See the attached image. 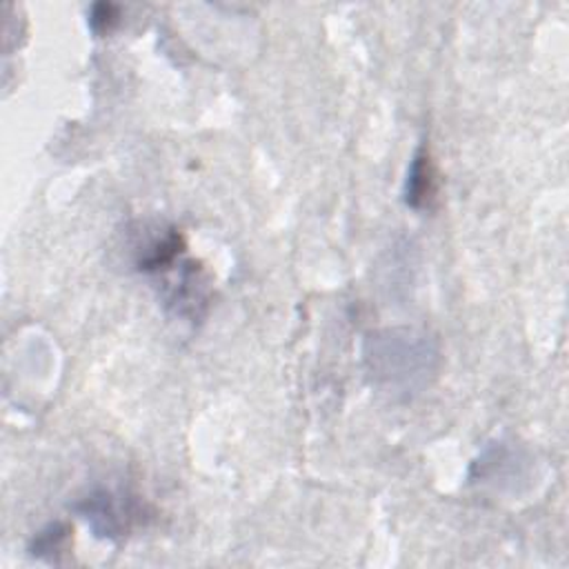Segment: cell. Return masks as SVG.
Listing matches in <instances>:
<instances>
[{
    "label": "cell",
    "instance_id": "obj_2",
    "mask_svg": "<svg viewBox=\"0 0 569 569\" xmlns=\"http://www.w3.org/2000/svg\"><path fill=\"white\" fill-rule=\"evenodd\" d=\"M76 511L89 522L98 538L120 540L144 522L147 509L127 491L96 489L76 505Z\"/></svg>",
    "mask_w": 569,
    "mask_h": 569
},
{
    "label": "cell",
    "instance_id": "obj_5",
    "mask_svg": "<svg viewBox=\"0 0 569 569\" xmlns=\"http://www.w3.org/2000/svg\"><path fill=\"white\" fill-rule=\"evenodd\" d=\"M71 540V529L64 522H51L44 529H40L33 540L29 542V553L36 558H44L56 562L60 553L69 549Z\"/></svg>",
    "mask_w": 569,
    "mask_h": 569
},
{
    "label": "cell",
    "instance_id": "obj_4",
    "mask_svg": "<svg viewBox=\"0 0 569 569\" xmlns=\"http://www.w3.org/2000/svg\"><path fill=\"white\" fill-rule=\"evenodd\" d=\"M438 191H440L438 169L431 160L429 149L420 147V149H416V153L409 162V169H407L405 189H402L405 204L416 211H429L438 202Z\"/></svg>",
    "mask_w": 569,
    "mask_h": 569
},
{
    "label": "cell",
    "instance_id": "obj_3",
    "mask_svg": "<svg viewBox=\"0 0 569 569\" xmlns=\"http://www.w3.org/2000/svg\"><path fill=\"white\" fill-rule=\"evenodd\" d=\"M160 276L162 300L178 318L196 322L207 313L211 305V278L200 262L180 258Z\"/></svg>",
    "mask_w": 569,
    "mask_h": 569
},
{
    "label": "cell",
    "instance_id": "obj_6",
    "mask_svg": "<svg viewBox=\"0 0 569 569\" xmlns=\"http://www.w3.org/2000/svg\"><path fill=\"white\" fill-rule=\"evenodd\" d=\"M118 20H120V7L113 2H96L89 9V27L98 36L113 31Z\"/></svg>",
    "mask_w": 569,
    "mask_h": 569
},
{
    "label": "cell",
    "instance_id": "obj_1",
    "mask_svg": "<svg viewBox=\"0 0 569 569\" xmlns=\"http://www.w3.org/2000/svg\"><path fill=\"white\" fill-rule=\"evenodd\" d=\"M365 365L376 387L411 396L436 373L438 347L422 331L385 329L367 336Z\"/></svg>",
    "mask_w": 569,
    "mask_h": 569
}]
</instances>
